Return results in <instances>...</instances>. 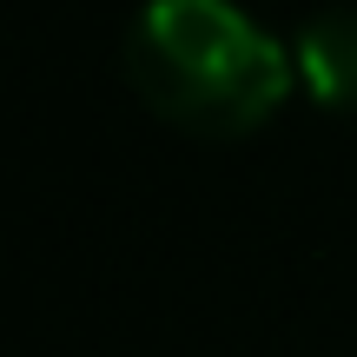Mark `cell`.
I'll return each instance as SVG.
<instances>
[{
  "instance_id": "1",
  "label": "cell",
  "mask_w": 357,
  "mask_h": 357,
  "mask_svg": "<svg viewBox=\"0 0 357 357\" xmlns=\"http://www.w3.org/2000/svg\"><path fill=\"white\" fill-rule=\"evenodd\" d=\"M126 73L178 126L245 132L284 93V47L238 0H146L126 26Z\"/></svg>"
},
{
  "instance_id": "2",
  "label": "cell",
  "mask_w": 357,
  "mask_h": 357,
  "mask_svg": "<svg viewBox=\"0 0 357 357\" xmlns=\"http://www.w3.org/2000/svg\"><path fill=\"white\" fill-rule=\"evenodd\" d=\"M298 60H305L318 100L357 106V7H324L298 26Z\"/></svg>"
}]
</instances>
